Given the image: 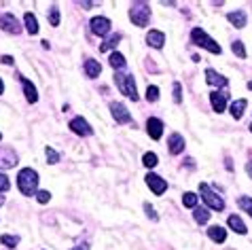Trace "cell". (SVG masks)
Returning <instances> with one entry per match:
<instances>
[{
  "instance_id": "1",
  "label": "cell",
  "mask_w": 252,
  "mask_h": 250,
  "mask_svg": "<svg viewBox=\"0 0 252 250\" xmlns=\"http://www.w3.org/2000/svg\"><path fill=\"white\" fill-rule=\"evenodd\" d=\"M17 187L23 195H36L38 193V172L32 170V167H23L17 174Z\"/></svg>"
},
{
  "instance_id": "2",
  "label": "cell",
  "mask_w": 252,
  "mask_h": 250,
  "mask_svg": "<svg viewBox=\"0 0 252 250\" xmlns=\"http://www.w3.org/2000/svg\"><path fill=\"white\" fill-rule=\"evenodd\" d=\"M115 83L119 87V91L125 98H130V100L136 102L138 100V89H136V81H134L132 74L127 72H117L115 74Z\"/></svg>"
},
{
  "instance_id": "3",
  "label": "cell",
  "mask_w": 252,
  "mask_h": 250,
  "mask_svg": "<svg viewBox=\"0 0 252 250\" xmlns=\"http://www.w3.org/2000/svg\"><path fill=\"white\" fill-rule=\"evenodd\" d=\"M191 40L195 45H199V47H203L206 51H210V53H214V55H220L222 53L220 45L216 43L214 38H210L208 34L202 30V28H193V30H191Z\"/></svg>"
},
{
  "instance_id": "4",
  "label": "cell",
  "mask_w": 252,
  "mask_h": 250,
  "mask_svg": "<svg viewBox=\"0 0 252 250\" xmlns=\"http://www.w3.org/2000/svg\"><path fill=\"white\" fill-rule=\"evenodd\" d=\"M199 193H202V200L206 201V206L210 210H218V212L225 210V200H222L216 191L210 189V184H206V183L199 184Z\"/></svg>"
},
{
  "instance_id": "5",
  "label": "cell",
  "mask_w": 252,
  "mask_h": 250,
  "mask_svg": "<svg viewBox=\"0 0 252 250\" xmlns=\"http://www.w3.org/2000/svg\"><path fill=\"white\" fill-rule=\"evenodd\" d=\"M130 19L136 26L146 28L149 26V19H151V7L146 2H134L130 9Z\"/></svg>"
},
{
  "instance_id": "6",
  "label": "cell",
  "mask_w": 252,
  "mask_h": 250,
  "mask_svg": "<svg viewBox=\"0 0 252 250\" xmlns=\"http://www.w3.org/2000/svg\"><path fill=\"white\" fill-rule=\"evenodd\" d=\"M110 113H113V119L117 123H132V115H130V110L125 108V104L110 102Z\"/></svg>"
},
{
  "instance_id": "7",
  "label": "cell",
  "mask_w": 252,
  "mask_h": 250,
  "mask_svg": "<svg viewBox=\"0 0 252 250\" xmlns=\"http://www.w3.org/2000/svg\"><path fill=\"white\" fill-rule=\"evenodd\" d=\"M0 28H2L4 32H9V34H19L21 32L19 21H17V17L13 13H2L0 15Z\"/></svg>"
},
{
  "instance_id": "8",
  "label": "cell",
  "mask_w": 252,
  "mask_h": 250,
  "mask_svg": "<svg viewBox=\"0 0 252 250\" xmlns=\"http://www.w3.org/2000/svg\"><path fill=\"white\" fill-rule=\"evenodd\" d=\"M89 26H91V32L96 34V36H108V32H110L108 17H93L89 21Z\"/></svg>"
},
{
  "instance_id": "9",
  "label": "cell",
  "mask_w": 252,
  "mask_h": 250,
  "mask_svg": "<svg viewBox=\"0 0 252 250\" xmlns=\"http://www.w3.org/2000/svg\"><path fill=\"white\" fill-rule=\"evenodd\" d=\"M17 166V153L11 147H0V167L9 170V167Z\"/></svg>"
},
{
  "instance_id": "10",
  "label": "cell",
  "mask_w": 252,
  "mask_h": 250,
  "mask_svg": "<svg viewBox=\"0 0 252 250\" xmlns=\"http://www.w3.org/2000/svg\"><path fill=\"white\" fill-rule=\"evenodd\" d=\"M146 184H149L155 195L166 193V189H168V183L161 176H157V174H146Z\"/></svg>"
},
{
  "instance_id": "11",
  "label": "cell",
  "mask_w": 252,
  "mask_h": 250,
  "mask_svg": "<svg viewBox=\"0 0 252 250\" xmlns=\"http://www.w3.org/2000/svg\"><path fill=\"white\" fill-rule=\"evenodd\" d=\"M70 130L77 133V136H91V133H93L91 125L87 123L83 117H74L72 121H70Z\"/></svg>"
},
{
  "instance_id": "12",
  "label": "cell",
  "mask_w": 252,
  "mask_h": 250,
  "mask_svg": "<svg viewBox=\"0 0 252 250\" xmlns=\"http://www.w3.org/2000/svg\"><path fill=\"white\" fill-rule=\"evenodd\" d=\"M146 132H149V136L153 138V140H159L161 133H163V121L157 117H151L146 121Z\"/></svg>"
},
{
  "instance_id": "13",
  "label": "cell",
  "mask_w": 252,
  "mask_h": 250,
  "mask_svg": "<svg viewBox=\"0 0 252 250\" xmlns=\"http://www.w3.org/2000/svg\"><path fill=\"white\" fill-rule=\"evenodd\" d=\"M168 147H169V153L172 155H180L185 150V138L180 136V133H169Z\"/></svg>"
},
{
  "instance_id": "14",
  "label": "cell",
  "mask_w": 252,
  "mask_h": 250,
  "mask_svg": "<svg viewBox=\"0 0 252 250\" xmlns=\"http://www.w3.org/2000/svg\"><path fill=\"white\" fill-rule=\"evenodd\" d=\"M210 102H212L214 113H222L227 106V94L225 91H212V94H210Z\"/></svg>"
},
{
  "instance_id": "15",
  "label": "cell",
  "mask_w": 252,
  "mask_h": 250,
  "mask_svg": "<svg viewBox=\"0 0 252 250\" xmlns=\"http://www.w3.org/2000/svg\"><path fill=\"white\" fill-rule=\"evenodd\" d=\"M146 43H149L153 49H161L163 45H166V34L159 32V30H151L149 34H146Z\"/></svg>"
},
{
  "instance_id": "16",
  "label": "cell",
  "mask_w": 252,
  "mask_h": 250,
  "mask_svg": "<svg viewBox=\"0 0 252 250\" xmlns=\"http://www.w3.org/2000/svg\"><path fill=\"white\" fill-rule=\"evenodd\" d=\"M19 81H21V85H23V94H26V100L30 102V104H34V102L38 100V91H36V87H34L26 77H19Z\"/></svg>"
},
{
  "instance_id": "17",
  "label": "cell",
  "mask_w": 252,
  "mask_h": 250,
  "mask_svg": "<svg viewBox=\"0 0 252 250\" xmlns=\"http://www.w3.org/2000/svg\"><path fill=\"white\" fill-rule=\"evenodd\" d=\"M206 81H208V85H212V87H227V79L216 72L214 68H208L206 70Z\"/></svg>"
},
{
  "instance_id": "18",
  "label": "cell",
  "mask_w": 252,
  "mask_h": 250,
  "mask_svg": "<svg viewBox=\"0 0 252 250\" xmlns=\"http://www.w3.org/2000/svg\"><path fill=\"white\" fill-rule=\"evenodd\" d=\"M208 237H210V240H212V242H225L227 240V231H225V227H220V225H212V227H210V229H208Z\"/></svg>"
},
{
  "instance_id": "19",
  "label": "cell",
  "mask_w": 252,
  "mask_h": 250,
  "mask_svg": "<svg viewBox=\"0 0 252 250\" xmlns=\"http://www.w3.org/2000/svg\"><path fill=\"white\" fill-rule=\"evenodd\" d=\"M227 19H229L235 28H246V19H248V17H246V11H231V13L227 15Z\"/></svg>"
},
{
  "instance_id": "20",
  "label": "cell",
  "mask_w": 252,
  "mask_h": 250,
  "mask_svg": "<svg viewBox=\"0 0 252 250\" xmlns=\"http://www.w3.org/2000/svg\"><path fill=\"white\" fill-rule=\"evenodd\" d=\"M227 223H229V227L233 231H235V233H239V235H244V233H248V229H246V225H244V220L237 217V214H231L229 217V220H227Z\"/></svg>"
},
{
  "instance_id": "21",
  "label": "cell",
  "mask_w": 252,
  "mask_h": 250,
  "mask_svg": "<svg viewBox=\"0 0 252 250\" xmlns=\"http://www.w3.org/2000/svg\"><path fill=\"white\" fill-rule=\"evenodd\" d=\"M100 72H102V66H100V62H96V60H87V62H85V74H87L89 79H96Z\"/></svg>"
},
{
  "instance_id": "22",
  "label": "cell",
  "mask_w": 252,
  "mask_h": 250,
  "mask_svg": "<svg viewBox=\"0 0 252 250\" xmlns=\"http://www.w3.org/2000/svg\"><path fill=\"white\" fill-rule=\"evenodd\" d=\"M119 40H121V34H119V32H117V34H110V36L104 40L102 45H100V51H102V53H104V51H113L117 45H119Z\"/></svg>"
},
{
  "instance_id": "23",
  "label": "cell",
  "mask_w": 252,
  "mask_h": 250,
  "mask_svg": "<svg viewBox=\"0 0 252 250\" xmlns=\"http://www.w3.org/2000/svg\"><path fill=\"white\" fill-rule=\"evenodd\" d=\"M23 24H26L28 34H38V21H36V17H34L32 13L23 15Z\"/></svg>"
},
{
  "instance_id": "24",
  "label": "cell",
  "mask_w": 252,
  "mask_h": 250,
  "mask_svg": "<svg viewBox=\"0 0 252 250\" xmlns=\"http://www.w3.org/2000/svg\"><path fill=\"white\" fill-rule=\"evenodd\" d=\"M193 218H195V223L199 225H206L208 220H210V210L208 208H195V212H193Z\"/></svg>"
},
{
  "instance_id": "25",
  "label": "cell",
  "mask_w": 252,
  "mask_h": 250,
  "mask_svg": "<svg viewBox=\"0 0 252 250\" xmlns=\"http://www.w3.org/2000/svg\"><path fill=\"white\" fill-rule=\"evenodd\" d=\"M246 106H248V102H246V100H235V102H233V104H231V115H233V119H242Z\"/></svg>"
},
{
  "instance_id": "26",
  "label": "cell",
  "mask_w": 252,
  "mask_h": 250,
  "mask_svg": "<svg viewBox=\"0 0 252 250\" xmlns=\"http://www.w3.org/2000/svg\"><path fill=\"white\" fill-rule=\"evenodd\" d=\"M110 66H113L115 70H123V68H125V57H123L119 51H113V53H110Z\"/></svg>"
},
{
  "instance_id": "27",
  "label": "cell",
  "mask_w": 252,
  "mask_h": 250,
  "mask_svg": "<svg viewBox=\"0 0 252 250\" xmlns=\"http://www.w3.org/2000/svg\"><path fill=\"white\" fill-rule=\"evenodd\" d=\"M237 206L242 208L244 212H248L250 217H252V197H246V195H242V197H237Z\"/></svg>"
},
{
  "instance_id": "28",
  "label": "cell",
  "mask_w": 252,
  "mask_h": 250,
  "mask_svg": "<svg viewBox=\"0 0 252 250\" xmlns=\"http://www.w3.org/2000/svg\"><path fill=\"white\" fill-rule=\"evenodd\" d=\"M0 244H4V246H9V248H15L17 244H19V237L17 235H0Z\"/></svg>"
},
{
  "instance_id": "29",
  "label": "cell",
  "mask_w": 252,
  "mask_h": 250,
  "mask_svg": "<svg viewBox=\"0 0 252 250\" xmlns=\"http://www.w3.org/2000/svg\"><path fill=\"white\" fill-rule=\"evenodd\" d=\"M183 203L186 208H193V210H195V208H197V195L191 193V191H189V193H185L183 195Z\"/></svg>"
},
{
  "instance_id": "30",
  "label": "cell",
  "mask_w": 252,
  "mask_h": 250,
  "mask_svg": "<svg viewBox=\"0 0 252 250\" xmlns=\"http://www.w3.org/2000/svg\"><path fill=\"white\" fill-rule=\"evenodd\" d=\"M157 161H159V157H157L155 153H144V157H142V164L146 167H155Z\"/></svg>"
},
{
  "instance_id": "31",
  "label": "cell",
  "mask_w": 252,
  "mask_h": 250,
  "mask_svg": "<svg viewBox=\"0 0 252 250\" xmlns=\"http://www.w3.org/2000/svg\"><path fill=\"white\" fill-rule=\"evenodd\" d=\"M146 100H149V102H157V100H159V87L149 85V89H146Z\"/></svg>"
},
{
  "instance_id": "32",
  "label": "cell",
  "mask_w": 252,
  "mask_h": 250,
  "mask_svg": "<svg viewBox=\"0 0 252 250\" xmlns=\"http://www.w3.org/2000/svg\"><path fill=\"white\" fill-rule=\"evenodd\" d=\"M49 24L51 26H60V9H57V7H51L49 9Z\"/></svg>"
},
{
  "instance_id": "33",
  "label": "cell",
  "mask_w": 252,
  "mask_h": 250,
  "mask_svg": "<svg viewBox=\"0 0 252 250\" xmlns=\"http://www.w3.org/2000/svg\"><path fill=\"white\" fill-rule=\"evenodd\" d=\"M45 155H47V161H49V164H57V161H60V153H57V150H53L51 147L45 149Z\"/></svg>"
},
{
  "instance_id": "34",
  "label": "cell",
  "mask_w": 252,
  "mask_h": 250,
  "mask_svg": "<svg viewBox=\"0 0 252 250\" xmlns=\"http://www.w3.org/2000/svg\"><path fill=\"white\" fill-rule=\"evenodd\" d=\"M231 49H233V53H235L237 57H242V60L246 57V49H244V43H242V40H235V43L231 45Z\"/></svg>"
},
{
  "instance_id": "35",
  "label": "cell",
  "mask_w": 252,
  "mask_h": 250,
  "mask_svg": "<svg viewBox=\"0 0 252 250\" xmlns=\"http://www.w3.org/2000/svg\"><path fill=\"white\" fill-rule=\"evenodd\" d=\"M144 212H146V217H149L151 220H159V214L155 212V208L151 206V203H144Z\"/></svg>"
},
{
  "instance_id": "36",
  "label": "cell",
  "mask_w": 252,
  "mask_h": 250,
  "mask_svg": "<svg viewBox=\"0 0 252 250\" xmlns=\"http://www.w3.org/2000/svg\"><path fill=\"white\" fill-rule=\"evenodd\" d=\"M174 102L176 104L183 102V87H180V83H174Z\"/></svg>"
},
{
  "instance_id": "37",
  "label": "cell",
  "mask_w": 252,
  "mask_h": 250,
  "mask_svg": "<svg viewBox=\"0 0 252 250\" xmlns=\"http://www.w3.org/2000/svg\"><path fill=\"white\" fill-rule=\"evenodd\" d=\"M11 189V180L4 176V174H0V193H4V191Z\"/></svg>"
},
{
  "instance_id": "38",
  "label": "cell",
  "mask_w": 252,
  "mask_h": 250,
  "mask_svg": "<svg viewBox=\"0 0 252 250\" xmlns=\"http://www.w3.org/2000/svg\"><path fill=\"white\" fill-rule=\"evenodd\" d=\"M36 200H38V203H49L51 193H49V191H38V193H36Z\"/></svg>"
},
{
  "instance_id": "39",
  "label": "cell",
  "mask_w": 252,
  "mask_h": 250,
  "mask_svg": "<svg viewBox=\"0 0 252 250\" xmlns=\"http://www.w3.org/2000/svg\"><path fill=\"white\" fill-rule=\"evenodd\" d=\"M0 62L7 64V66H11V64H13V57H11V55H2V57H0Z\"/></svg>"
},
{
  "instance_id": "40",
  "label": "cell",
  "mask_w": 252,
  "mask_h": 250,
  "mask_svg": "<svg viewBox=\"0 0 252 250\" xmlns=\"http://www.w3.org/2000/svg\"><path fill=\"white\" fill-rule=\"evenodd\" d=\"M70 250H89V246H87V244H79V246H74V248H70Z\"/></svg>"
},
{
  "instance_id": "41",
  "label": "cell",
  "mask_w": 252,
  "mask_h": 250,
  "mask_svg": "<svg viewBox=\"0 0 252 250\" xmlns=\"http://www.w3.org/2000/svg\"><path fill=\"white\" fill-rule=\"evenodd\" d=\"M246 172H248V176L252 178V161H248V164H246Z\"/></svg>"
},
{
  "instance_id": "42",
  "label": "cell",
  "mask_w": 252,
  "mask_h": 250,
  "mask_svg": "<svg viewBox=\"0 0 252 250\" xmlns=\"http://www.w3.org/2000/svg\"><path fill=\"white\" fill-rule=\"evenodd\" d=\"M96 2H83V9H91Z\"/></svg>"
},
{
  "instance_id": "43",
  "label": "cell",
  "mask_w": 252,
  "mask_h": 250,
  "mask_svg": "<svg viewBox=\"0 0 252 250\" xmlns=\"http://www.w3.org/2000/svg\"><path fill=\"white\" fill-rule=\"evenodd\" d=\"M4 91V83H2V79H0V94Z\"/></svg>"
},
{
  "instance_id": "44",
  "label": "cell",
  "mask_w": 252,
  "mask_h": 250,
  "mask_svg": "<svg viewBox=\"0 0 252 250\" xmlns=\"http://www.w3.org/2000/svg\"><path fill=\"white\" fill-rule=\"evenodd\" d=\"M2 203H4V195L0 193V206H2Z\"/></svg>"
},
{
  "instance_id": "45",
  "label": "cell",
  "mask_w": 252,
  "mask_h": 250,
  "mask_svg": "<svg viewBox=\"0 0 252 250\" xmlns=\"http://www.w3.org/2000/svg\"><path fill=\"white\" fill-rule=\"evenodd\" d=\"M248 89L252 91V81H248Z\"/></svg>"
},
{
  "instance_id": "46",
  "label": "cell",
  "mask_w": 252,
  "mask_h": 250,
  "mask_svg": "<svg viewBox=\"0 0 252 250\" xmlns=\"http://www.w3.org/2000/svg\"><path fill=\"white\" fill-rule=\"evenodd\" d=\"M0 140H2V133H0Z\"/></svg>"
},
{
  "instance_id": "47",
  "label": "cell",
  "mask_w": 252,
  "mask_h": 250,
  "mask_svg": "<svg viewBox=\"0 0 252 250\" xmlns=\"http://www.w3.org/2000/svg\"><path fill=\"white\" fill-rule=\"evenodd\" d=\"M250 132H252V123H250Z\"/></svg>"
}]
</instances>
